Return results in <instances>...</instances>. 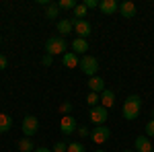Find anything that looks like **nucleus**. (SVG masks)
Wrapping results in <instances>:
<instances>
[{
    "instance_id": "f257e3e1",
    "label": "nucleus",
    "mask_w": 154,
    "mask_h": 152,
    "mask_svg": "<svg viewBox=\"0 0 154 152\" xmlns=\"http://www.w3.org/2000/svg\"><path fill=\"white\" fill-rule=\"evenodd\" d=\"M140 109H142V99L138 95H130L123 103V117L128 121H134L136 117L140 115Z\"/></svg>"
},
{
    "instance_id": "f03ea898",
    "label": "nucleus",
    "mask_w": 154,
    "mask_h": 152,
    "mask_svg": "<svg viewBox=\"0 0 154 152\" xmlns=\"http://www.w3.org/2000/svg\"><path fill=\"white\" fill-rule=\"evenodd\" d=\"M66 47H68V43H66L64 37L54 35L45 41V54H49L51 58H54V56H64V54H66Z\"/></svg>"
},
{
    "instance_id": "7ed1b4c3",
    "label": "nucleus",
    "mask_w": 154,
    "mask_h": 152,
    "mask_svg": "<svg viewBox=\"0 0 154 152\" xmlns=\"http://www.w3.org/2000/svg\"><path fill=\"white\" fill-rule=\"evenodd\" d=\"M80 70L88 76V78H93L97 76V70H99V62H97L95 56H82L80 58Z\"/></svg>"
},
{
    "instance_id": "20e7f679",
    "label": "nucleus",
    "mask_w": 154,
    "mask_h": 152,
    "mask_svg": "<svg viewBox=\"0 0 154 152\" xmlns=\"http://www.w3.org/2000/svg\"><path fill=\"white\" fill-rule=\"evenodd\" d=\"M37 132H39V119L35 115H25L23 117V134L27 138H31Z\"/></svg>"
},
{
    "instance_id": "39448f33",
    "label": "nucleus",
    "mask_w": 154,
    "mask_h": 152,
    "mask_svg": "<svg viewBox=\"0 0 154 152\" xmlns=\"http://www.w3.org/2000/svg\"><path fill=\"white\" fill-rule=\"evenodd\" d=\"M111 138V129L107 128V126H97L95 129H91V140L95 142V144H103Z\"/></svg>"
},
{
    "instance_id": "423d86ee",
    "label": "nucleus",
    "mask_w": 154,
    "mask_h": 152,
    "mask_svg": "<svg viewBox=\"0 0 154 152\" xmlns=\"http://www.w3.org/2000/svg\"><path fill=\"white\" fill-rule=\"evenodd\" d=\"M107 111H109V109H105L103 105L91 107V113H88V115H91V121L97 123V126H105L107 117H109V115H107Z\"/></svg>"
},
{
    "instance_id": "0eeeda50",
    "label": "nucleus",
    "mask_w": 154,
    "mask_h": 152,
    "mask_svg": "<svg viewBox=\"0 0 154 152\" xmlns=\"http://www.w3.org/2000/svg\"><path fill=\"white\" fill-rule=\"evenodd\" d=\"M78 129V126H76V119L72 115H64L62 117V121H60V132L64 134V136H70V134H74Z\"/></svg>"
},
{
    "instance_id": "6e6552de",
    "label": "nucleus",
    "mask_w": 154,
    "mask_h": 152,
    "mask_svg": "<svg viewBox=\"0 0 154 152\" xmlns=\"http://www.w3.org/2000/svg\"><path fill=\"white\" fill-rule=\"evenodd\" d=\"M91 23L88 21H78V23L74 25V33H76V37H80V39H86V37L91 35Z\"/></svg>"
},
{
    "instance_id": "1a4fd4ad",
    "label": "nucleus",
    "mask_w": 154,
    "mask_h": 152,
    "mask_svg": "<svg viewBox=\"0 0 154 152\" xmlns=\"http://www.w3.org/2000/svg\"><path fill=\"white\" fill-rule=\"evenodd\" d=\"M99 8H101L103 14H115V12H119V4L115 0H101Z\"/></svg>"
},
{
    "instance_id": "9d476101",
    "label": "nucleus",
    "mask_w": 154,
    "mask_h": 152,
    "mask_svg": "<svg viewBox=\"0 0 154 152\" xmlns=\"http://www.w3.org/2000/svg\"><path fill=\"white\" fill-rule=\"evenodd\" d=\"M101 105L105 107V109H111V107L115 105V93L111 88H105L101 93Z\"/></svg>"
},
{
    "instance_id": "9b49d317",
    "label": "nucleus",
    "mask_w": 154,
    "mask_h": 152,
    "mask_svg": "<svg viewBox=\"0 0 154 152\" xmlns=\"http://www.w3.org/2000/svg\"><path fill=\"white\" fill-rule=\"evenodd\" d=\"M88 91L91 93H103L105 91V80L103 78H99V76H93V78H88Z\"/></svg>"
},
{
    "instance_id": "f8f14e48",
    "label": "nucleus",
    "mask_w": 154,
    "mask_h": 152,
    "mask_svg": "<svg viewBox=\"0 0 154 152\" xmlns=\"http://www.w3.org/2000/svg\"><path fill=\"white\" fill-rule=\"evenodd\" d=\"M136 152H152V142L150 138H146V136H138L136 138Z\"/></svg>"
},
{
    "instance_id": "ddd939ff",
    "label": "nucleus",
    "mask_w": 154,
    "mask_h": 152,
    "mask_svg": "<svg viewBox=\"0 0 154 152\" xmlns=\"http://www.w3.org/2000/svg\"><path fill=\"white\" fill-rule=\"evenodd\" d=\"M119 12H121V17L131 19V17H136V4H134V2H130V0H125V2H121Z\"/></svg>"
},
{
    "instance_id": "4468645a",
    "label": "nucleus",
    "mask_w": 154,
    "mask_h": 152,
    "mask_svg": "<svg viewBox=\"0 0 154 152\" xmlns=\"http://www.w3.org/2000/svg\"><path fill=\"white\" fill-rule=\"evenodd\" d=\"M86 49H88V41L86 39H80V37H76L74 41H72V51L78 56V54H82L86 56Z\"/></svg>"
},
{
    "instance_id": "2eb2a0df",
    "label": "nucleus",
    "mask_w": 154,
    "mask_h": 152,
    "mask_svg": "<svg viewBox=\"0 0 154 152\" xmlns=\"http://www.w3.org/2000/svg\"><path fill=\"white\" fill-rule=\"evenodd\" d=\"M62 62H64L66 68H76V66H80V60H78V56H76L74 51H66V54L62 56Z\"/></svg>"
},
{
    "instance_id": "dca6fc26",
    "label": "nucleus",
    "mask_w": 154,
    "mask_h": 152,
    "mask_svg": "<svg viewBox=\"0 0 154 152\" xmlns=\"http://www.w3.org/2000/svg\"><path fill=\"white\" fill-rule=\"evenodd\" d=\"M72 29H74V25H72L70 19H60V21H58V33H60V37L70 35Z\"/></svg>"
},
{
    "instance_id": "f3484780",
    "label": "nucleus",
    "mask_w": 154,
    "mask_h": 152,
    "mask_svg": "<svg viewBox=\"0 0 154 152\" xmlns=\"http://www.w3.org/2000/svg\"><path fill=\"white\" fill-rule=\"evenodd\" d=\"M12 128V117L6 113H0V134H6Z\"/></svg>"
},
{
    "instance_id": "a211bd4d",
    "label": "nucleus",
    "mask_w": 154,
    "mask_h": 152,
    "mask_svg": "<svg viewBox=\"0 0 154 152\" xmlns=\"http://www.w3.org/2000/svg\"><path fill=\"white\" fill-rule=\"evenodd\" d=\"M19 148H21V152H33L35 150V144L31 142V138H23L19 142Z\"/></svg>"
},
{
    "instance_id": "6ab92c4d",
    "label": "nucleus",
    "mask_w": 154,
    "mask_h": 152,
    "mask_svg": "<svg viewBox=\"0 0 154 152\" xmlns=\"http://www.w3.org/2000/svg\"><path fill=\"white\" fill-rule=\"evenodd\" d=\"M86 103H88V107H97L99 103H101V95L88 91V95H86Z\"/></svg>"
},
{
    "instance_id": "aec40b11",
    "label": "nucleus",
    "mask_w": 154,
    "mask_h": 152,
    "mask_svg": "<svg viewBox=\"0 0 154 152\" xmlns=\"http://www.w3.org/2000/svg\"><path fill=\"white\" fill-rule=\"evenodd\" d=\"M86 12H88V8H86L84 4H78V6L74 8V19H78V21H84Z\"/></svg>"
},
{
    "instance_id": "412c9836",
    "label": "nucleus",
    "mask_w": 154,
    "mask_h": 152,
    "mask_svg": "<svg viewBox=\"0 0 154 152\" xmlns=\"http://www.w3.org/2000/svg\"><path fill=\"white\" fill-rule=\"evenodd\" d=\"M58 6L60 8H66V11H74V8L78 6V2H76V0H60Z\"/></svg>"
},
{
    "instance_id": "4be33fe9",
    "label": "nucleus",
    "mask_w": 154,
    "mask_h": 152,
    "mask_svg": "<svg viewBox=\"0 0 154 152\" xmlns=\"http://www.w3.org/2000/svg\"><path fill=\"white\" fill-rule=\"evenodd\" d=\"M58 12H60L58 4H48V8H45V17H48V19H56Z\"/></svg>"
},
{
    "instance_id": "5701e85b",
    "label": "nucleus",
    "mask_w": 154,
    "mask_h": 152,
    "mask_svg": "<svg viewBox=\"0 0 154 152\" xmlns=\"http://www.w3.org/2000/svg\"><path fill=\"white\" fill-rule=\"evenodd\" d=\"M68 152H84V144L82 142H70L68 144Z\"/></svg>"
},
{
    "instance_id": "b1692460",
    "label": "nucleus",
    "mask_w": 154,
    "mask_h": 152,
    "mask_svg": "<svg viewBox=\"0 0 154 152\" xmlns=\"http://www.w3.org/2000/svg\"><path fill=\"white\" fill-rule=\"evenodd\" d=\"M144 132H146V134H144L146 138H154V117L150 119V121H148V123H146V128H144Z\"/></svg>"
},
{
    "instance_id": "393cba45",
    "label": "nucleus",
    "mask_w": 154,
    "mask_h": 152,
    "mask_svg": "<svg viewBox=\"0 0 154 152\" xmlns=\"http://www.w3.org/2000/svg\"><path fill=\"white\" fill-rule=\"evenodd\" d=\"M60 111H62L64 115H70V113H72V103H70V101H64V103L60 105Z\"/></svg>"
},
{
    "instance_id": "a878e982",
    "label": "nucleus",
    "mask_w": 154,
    "mask_h": 152,
    "mask_svg": "<svg viewBox=\"0 0 154 152\" xmlns=\"http://www.w3.org/2000/svg\"><path fill=\"white\" fill-rule=\"evenodd\" d=\"M51 152H68V144H64V142H56V146H54V150Z\"/></svg>"
},
{
    "instance_id": "bb28decb",
    "label": "nucleus",
    "mask_w": 154,
    "mask_h": 152,
    "mask_svg": "<svg viewBox=\"0 0 154 152\" xmlns=\"http://www.w3.org/2000/svg\"><path fill=\"white\" fill-rule=\"evenodd\" d=\"M82 4L86 8H99V0H84Z\"/></svg>"
},
{
    "instance_id": "cd10ccee",
    "label": "nucleus",
    "mask_w": 154,
    "mask_h": 152,
    "mask_svg": "<svg viewBox=\"0 0 154 152\" xmlns=\"http://www.w3.org/2000/svg\"><path fill=\"white\" fill-rule=\"evenodd\" d=\"M51 62H54V58H51L49 54H45V56L41 58V64H43V66H51Z\"/></svg>"
},
{
    "instance_id": "c85d7f7f",
    "label": "nucleus",
    "mask_w": 154,
    "mask_h": 152,
    "mask_svg": "<svg viewBox=\"0 0 154 152\" xmlns=\"http://www.w3.org/2000/svg\"><path fill=\"white\" fill-rule=\"evenodd\" d=\"M8 66V60H6V56L4 54H0V70H4Z\"/></svg>"
},
{
    "instance_id": "c756f323",
    "label": "nucleus",
    "mask_w": 154,
    "mask_h": 152,
    "mask_svg": "<svg viewBox=\"0 0 154 152\" xmlns=\"http://www.w3.org/2000/svg\"><path fill=\"white\" fill-rule=\"evenodd\" d=\"M76 134H78L80 138H86V136H88V128H78V129H76Z\"/></svg>"
},
{
    "instance_id": "7c9ffc66",
    "label": "nucleus",
    "mask_w": 154,
    "mask_h": 152,
    "mask_svg": "<svg viewBox=\"0 0 154 152\" xmlns=\"http://www.w3.org/2000/svg\"><path fill=\"white\" fill-rule=\"evenodd\" d=\"M33 152H51V150H49V148H43V146H39V148H35Z\"/></svg>"
},
{
    "instance_id": "2f4dec72",
    "label": "nucleus",
    "mask_w": 154,
    "mask_h": 152,
    "mask_svg": "<svg viewBox=\"0 0 154 152\" xmlns=\"http://www.w3.org/2000/svg\"><path fill=\"white\" fill-rule=\"evenodd\" d=\"M95 152H107V150H101V148H97V150Z\"/></svg>"
},
{
    "instance_id": "473e14b6",
    "label": "nucleus",
    "mask_w": 154,
    "mask_h": 152,
    "mask_svg": "<svg viewBox=\"0 0 154 152\" xmlns=\"http://www.w3.org/2000/svg\"><path fill=\"white\" fill-rule=\"evenodd\" d=\"M123 152H136V150H123Z\"/></svg>"
},
{
    "instance_id": "72a5a7b5",
    "label": "nucleus",
    "mask_w": 154,
    "mask_h": 152,
    "mask_svg": "<svg viewBox=\"0 0 154 152\" xmlns=\"http://www.w3.org/2000/svg\"><path fill=\"white\" fill-rule=\"evenodd\" d=\"M152 150H154V144H152Z\"/></svg>"
},
{
    "instance_id": "f704fd0d",
    "label": "nucleus",
    "mask_w": 154,
    "mask_h": 152,
    "mask_svg": "<svg viewBox=\"0 0 154 152\" xmlns=\"http://www.w3.org/2000/svg\"><path fill=\"white\" fill-rule=\"evenodd\" d=\"M0 41H2V39H0Z\"/></svg>"
}]
</instances>
